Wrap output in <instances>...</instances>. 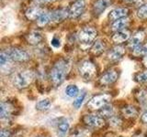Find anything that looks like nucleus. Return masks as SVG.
Wrapping results in <instances>:
<instances>
[{
	"instance_id": "1",
	"label": "nucleus",
	"mask_w": 147,
	"mask_h": 137,
	"mask_svg": "<svg viewBox=\"0 0 147 137\" xmlns=\"http://www.w3.org/2000/svg\"><path fill=\"white\" fill-rule=\"evenodd\" d=\"M71 68L70 59L62 58L53 64L52 70L50 71V79L52 83L57 87L62 84L68 74Z\"/></svg>"
},
{
	"instance_id": "2",
	"label": "nucleus",
	"mask_w": 147,
	"mask_h": 137,
	"mask_svg": "<svg viewBox=\"0 0 147 137\" xmlns=\"http://www.w3.org/2000/svg\"><path fill=\"white\" fill-rule=\"evenodd\" d=\"M34 79V73L32 70H25L17 72L13 77V84L18 89H25Z\"/></svg>"
},
{
	"instance_id": "3",
	"label": "nucleus",
	"mask_w": 147,
	"mask_h": 137,
	"mask_svg": "<svg viewBox=\"0 0 147 137\" xmlns=\"http://www.w3.org/2000/svg\"><path fill=\"white\" fill-rule=\"evenodd\" d=\"M80 76L86 81H90L96 76V67L90 61H84L78 67Z\"/></svg>"
},
{
	"instance_id": "4",
	"label": "nucleus",
	"mask_w": 147,
	"mask_h": 137,
	"mask_svg": "<svg viewBox=\"0 0 147 137\" xmlns=\"http://www.w3.org/2000/svg\"><path fill=\"white\" fill-rule=\"evenodd\" d=\"M111 100V96L109 94H98L92 98L88 102H87V108L91 111H98L107 106L108 103Z\"/></svg>"
},
{
	"instance_id": "5",
	"label": "nucleus",
	"mask_w": 147,
	"mask_h": 137,
	"mask_svg": "<svg viewBox=\"0 0 147 137\" xmlns=\"http://www.w3.org/2000/svg\"><path fill=\"white\" fill-rule=\"evenodd\" d=\"M98 31L93 27H85L78 33V40L83 45H89L95 42Z\"/></svg>"
},
{
	"instance_id": "6",
	"label": "nucleus",
	"mask_w": 147,
	"mask_h": 137,
	"mask_svg": "<svg viewBox=\"0 0 147 137\" xmlns=\"http://www.w3.org/2000/svg\"><path fill=\"white\" fill-rule=\"evenodd\" d=\"M86 0H75L71 3L70 7H68L69 17L71 19H76L80 17L86 10Z\"/></svg>"
},
{
	"instance_id": "7",
	"label": "nucleus",
	"mask_w": 147,
	"mask_h": 137,
	"mask_svg": "<svg viewBox=\"0 0 147 137\" xmlns=\"http://www.w3.org/2000/svg\"><path fill=\"white\" fill-rule=\"evenodd\" d=\"M8 55L10 56L12 61L16 62H25L28 61L30 59V54L26 50L22 49L20 48H12L8 49L7 51Z\"/></svg>"
},
{
	"instance_id": "8",
	"label": "nucleus",
	"mask_w": 147,
	"mask_h": 137,
	"mask_svg": "<svg viewBox=\"0 0 147 137\" xmlns=\"http://www.w3.org/2000/svg\"><path fill=\"white\" fill-rule=\"evenodd\" d=\"M113 0H95L92 4V14L98 17L102 14L106 9L112 5Z\"/></svg>"
},
{
	"instance_id": "9",
	"label": "nucleus",
	"mask_w": 147,
	"mask_h": 137,
	"mask_svg": "<svg viewBox=\"0 0 147 137\" xmlns=\"http://www.w3.org/2000/svg\"><path fill=\"white\" fill-rule=\"evenodd\" d=\"M83 122H85L87 126L92 128H101L105 125V120L103 117L94 114H86L82 118Z\"/></svg>"
},
{
	"instance_id": "10",
	"label": "nucleus",
	"mask_w": 147,
	"mask_h": 137,
	"mask_svg": "<svg viewBox=\"0 0 147 137\" xmlns=\"http://www.w3.org/2000/svg\"><path fill=\"white\" fill-rule=\"evenodd\" d=\"M51 17H52L53 23H61L64 21L67 17H69V11L66 7H58L56 9L51 11Z\"/></svg>"
},
{
	"instance_id": "11",
	"label": "nucleus",
	"mask_w": 147,
	"mask_h": 137,
	"mask_svg": "<svg viewBox=\"0 0 147 137\" xmlns=\"http://www.w3.org/2000/svg\"><path fill=\"white\" fill-rule=\"evenodd\" d=\"M118 78H119V72L116 70H109L108 71H106L104 74L100 77L99 83L101 85H105V86L111 85L114 82H116Z\"/></svg>"
},
{
	"instance_id": "12",
	"label": "nucleus",
	"mask_w": 147,
	"mask_h": 137,
	"mask_svg": "<svg viewBox=\"0 0 147 137\" xmlns=\"http://www.w3.org/2000/svg\"><path fill=\"white\" fill-rule=\"evenodd\" d=\"M129 15H130V10H129L128 7H116L110 10L108 17L109 21L114 22L118 19H121V18L127 17H129Z\"/></svg>"
},
{
	"instance_id": "13",
	"label": "nucleus",
	"mask_w": 147,
	"mask_h": 137,
	"mask_svg": "<svg viewBox=\"0 0 147 137\" xmlns=\"http://www.w3.org/2000/svg\"><path fill=\"white\" fill-rule=\"evenodd\" d=\"M125 48L121 45H117L113 47L111 49H109L108 53V59L110 61H118L121 59L123 56L125 55Z\"/></svg>"
},
{
	"instance_id": "14",
	"label": "nucleus",
	"mask_w": 147,
	"mask_h": 137,
	"mask_svg": "<svg viewBox=\"0 0 147 137\" xmlns=\"http://www.w3.org/2000/svg\"><path fill=\"white\" fill-rule=\"evenodd\" d=\"M44 12V10L42 8H41L40 6H32V7H30L29 8L27 9L25 11L24 15H25V17L27 18L28 20L30 21H37L38 20V18L41 16V14Z\"/></svg>"
},
{
	"instance_id": "15",
	"label": "nucleus",
	"mask_w": 147,
	"mask_h": 137,
	"mask_svg": "<svg viewBox=\"0 0 147 137\" xmlns=\"http://www.w3.org/2000/svg\"><path fill=\"white\" fill-rule=\"evenodd\" d=\"M144 36H145V33L142 29L137 30L135 33L131 37L130 39H129L128 46L130 48H131L132 49L136 48L137 46H139L142 43V41L144 39Z\"/></svg>"
},
{
	"instance_id": "16",
	"label": "nucleus",
	"mask_w": 147,
	"mask_h": 137,
	"mask_svg": "<svg viewBox=\"0 0 147 137\" xmlns=\"http://www.w3.org/2000/svg\"><path fill=\"white\" fill-rule=\"evenodd\" d=\"M130 38H131V32L128 29H125V30L114 32V34L111 37V40L115 44L119 45V44H122L123 42L129 40Z\"/></svg>"
},
{
	"instance_id": "17",
	"label": "nucleus",
	"mask_w": 147,
	"mask_h": 137,
	"mask_svg": "<svg viewBox=\"0 0 147 137\" xmlns=\"http://www.w3.org/2000/svg\"><path fill=\"white\" fill-rule=\"evenodd\" d=\"M130 23H131V20H130V18H129V17L121 18V19H118L116 21L112 22L111 30L114 32L125 30L128 29L129 26H130Z\"/></svg>"
},
{
	"instance_id": "18",
	"label": "nucleus",
	"mask_w": 147,
	"mask_h": 137,
	"mask_svg": "<svg viewBox=\"0 0 147 137\" xmlns=\"http://www.w3.org/2000/svg\"><path fill=\"white\" fill-rule=\"evenodd\" d=\"M106 48H107V45H106L104 40L96 39L91 47V53L94 56H99V55H101L105 51Z\"/></svg>"
},
{
	"instance_id": "19",
	"label": "nucleus",
	"mask_w": 147,
	"mask_h": 137,
	"mask_svg": "<svg viewBox=\"0 0 147 137\" xmlns=\"http://www.w3.org/2000/svg\"><path fill=\"white\" fill-rule=\"evenodd\" d=\"M43 39V37L38 31H30L29 34L26 35V40L30 45L36 46L39 45Z\"/></svg>"
},
{
	"instance_id": "20",
	"label": "nucleus",
	"mask_w": 147,
	"mask_h": 137,
	"mask_svg": "<svg viewBox=\"0 0 147 137\" xmlns=\"http://www.w3.org/2000/svg\"><path fill=\"white\" fill-rule=\"evenodd\" d=\"M69 130V122L67 121V119L65 118H61L58 122L57 125V131L58 134L61 137H64L66 135L67 132Z\"/></svg>"
},
{
	"instance_id": "21",
	"label": "nucleus",
	"mask_w": 147,
	"mask_h": 137,
	"mask_svg": "<svg viewBox=\"0 0 147 137\" xmlns=\"http://www.w3.org/2000/svg\"><path fill=\"white\" fill-rule=\"evenodd\" d=\"M37 22V26L40 27H44L46 26H48L50 23H52V17H51V11L47 12L44 11L41 16L38 18Z\"/></svg>"
},
{
	"instance_id": "22",
	"label": "nucleus",
	"mask_w": 147,
	"mask_h": 137,
	"mask_svg": "<svg viewBox=\"0 0 147 137\" xmlns=\"http://www.w3.org/2000/svg\"><path fill=\"white\" fill-rule=\"evenodd\" d=\"M121 112L127 118H135L138 115V111L133 106H126L121 109Z\"/></svg>"
},
{
	"instance_id": "23",
	"label": "nucleus",
	"mask_w": 147,
	"mask_h": 137,
	"mask_svg": "<svg viewBox=\"0 0 147 137\" xmlns=\"http://www.w3.org/2000/svg\"><path fill=\"white\" fill-rule=\"evenodd\" d=\"M12 108L13 106L8 102H2L1 103V108H0V110H1V113H0V115H1V118L4 119L6 118L7 116H9L12 112Z\"/></svg>"
},
{
	"instance_id": "24",
	"label": "nucleus",
	"mask_w": 147,
	"mask_h": 137,
	"mask_svg": "<svg viewBox=\"0 0 147 137\" xmlns=\"http://www.w3.org/2000/svg\"><path fill=\"white\" fill-rule=\"evenodd\" d=\"M137 17L141 20H147V3L141 5L136 11Z\"/></svg>"
},
{
	"instance_id": "25",
	"label": "nucleus",
	"mask_w": 147,
	"mask_h": 137,
	"mask_svg": "<svg viewBox=\"0 0 147 137\" xmlns=\"http://www.w3.org/2000/svg\"><path fill=\"white\" fill-rule=\"evenodd\" d=\"M133 54L135 56H145L147 55V43H142L141 45L137 46L133 49Z\"/></svg>"
},
{
	"instance_id": "26",
	"label": "nucleus",
	"mask_w": 147,
	"mask_h": 137,
	"mask_svg": "<svg viewBox=\"0 0 147 137\" xmlns=\"http://www.w3.org/2000/svg\"><path fill=\"white\" fill-rule=\"evenodd\" d=\"M51 104L52 103H51L50 100H48V99L41 100L36 104V109L38 110V111H47V110L50 109Z\"/></svg>"
},
{
	"instance_id": "27",
	"label": "nucleus",
	"mask_w": 147,
	"mask_h": 137,
	"mask_svg": "<svg viewBox=\"0 0 147 137\" xmlns=\"http://www.w3.org/2000/svg\"><path fill=\"white\" fill-rule=\"evenodd\" d=\"M78 92H79V90L76 85H69L65 90V93L69 97H75L78 94Z\"/></svg>"
},
{
	"instance_id": "28",
	"label": "nucleus",
	"mask_w": 147,
	"mask_h": 137,
	"mask_svg": "<svg viewBox=\"0 0 147 137\" xmlns=\"http://www.w3.org/2000/svg\"><path fill=\"white\" fill-rule=\"evenodd\" d=\"M86 93L85 90H83L82 92L78 95V97L76 99L75 102H74V106H75L76 109H78L82 105L83 102H84V100L86 98Z\"/></svg>"
},
{
	"instance_id": "29",
	"label": "nucleus",
	"mask_w": 147,
	"mask_h": 137,
	"mask_svg": "<svg viewBox=\"0 0 147 137\" xmlns=\"http://www.w3.org/2000/svg\"><path fill=\"white\" fill-rule=\"evenodd\" d=\"M135 80L139 83H146L147 82V70L139 72L135 75Z\"/></svg>"
},
{
	"instance_id": "30",
	"label": "nucleus",
	"mask_w": 147,
	"mask_h": 137,
	"mask_svg": "<svg viewBox=\"0 0 147 137\" xmlns=\"http://www.w3.org/2000/svg\"><path fill=\"white\" fill-rule=\"evenodd\" d=\"M114 113V110L112 106H105L104 108H102V110L99 112V114L105 117H110L112 116Z\"/></svg>"
},
{
	"instance_id": "31",
	"label": "nucleus",
	"mask_w": 147,
	"mask_h": 137,
	"mask_svg": "<svg viewBox=\"0 0 147 137\" xmlns=\"http://www.w3.org/2000/svg\"><path fill=\"white\" fill-rule=\"evenodd\" d=\"M51 45L55 49L60 48L61 47V40H60V39L57 38V37H53L52 40H51Z\"/></svg>"
},
{
	"instance_id": "32",
	"label": "nucleus",
	"mask_w": 147,
	"mask_h": 137,
	"mask_svg": "<svg viewBox=\"0 0 147 137\" xmlns=\"http://www.w3.org/2000/svg\"><path fill=\"white\" fill-rule=\"evenodd\" d=\"M110 122H111V124L114 126H119L121 124V120H119L118 117H112Z\"/></svg>"
},
{
	"instance_id": "33",
	"label": "nucleus",
	"mask_w": 147,
	"mask_h": 137,
	"mask_svg": "<svg viewBox=\"0 0 147 137\" xmlns=\"http://www.w3.org/2000/svg\"><path fill=\"white\" fill-rule=\"evenodd\" d=\"M10 136H11V132L9 130L3 129L1 131V136L0 137H10Z\"/></svg>"
},
{
	"instance_id": "34",
	"label": "nucleus",
	"mask_w": 147,
	"mask_h": 137,
	"mask_svg": "<svg viewBox=\"0 0 147 137\" xmlns=\"http://www.w3.org/2000/svg\"><path fill=\"white\" fill-rule=\"evenodd\" d=\"M37 4H47V3H52L56 1V0H34Z\"/></svg>"
},
{
	"instance_id": "35",
	"label": "nucleus",
	"mask_w": 147,
	"mask_h": 137,
	"mask_svg": "<svg viewBox=\"0 0 147 137\" xmlns=\"http://www.w3.org/2000/svg\"><path fill=\"white\" fill-rule=\"evenodd\" d=\"M141 120L144 123H147V111L142 113V115L141 117Z\"/></svg>"
},
{
	"instance_id": "36",
	"label": "nucleus",
	"mask_w": 147,
	"mask_h": 137,
	"mask_svg": "<svg viewBox=\"0 0 147 137\" xmlns=\"http://www.w3.org/2000/svg\"><path fill=\"white\" fill-rule=\"evenodd\" d=\"M124 3L126 4H132V3H137L138 1H140V0H121Z\"/></svg>"
},
{
	"instance_id": "37",
	"label": "nucleus",
	"mask_w": 147,
	"mask_h": 137,
	"mask_svg": "<svg viewBox=\"0 0 147 137\" xmlns=\"http://www.w3.org/2000/svg\"><path fill=\"white\" fill-rule=\"evenodd\" d=\"M142 64H144V66L147 68V55L142 58Z\"/></svg>"
},
{
	"instance_id": "38",
	"label": "nucleus",
	"mask_w": 147,
	"mask_h": 137,
	"mask_svg": "<svg viewBox=\"0 0 147 137\" xmlns=\"http://www.w3.org/2000/svg\"><path fill=\"white\" fill-rule=\"evenodd\" d=\"M133 137H144V136H142V135H139V136H133Z\"/></svg>"
}]
</instances>
